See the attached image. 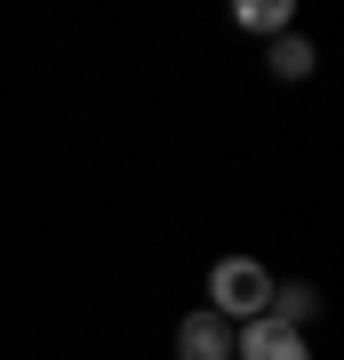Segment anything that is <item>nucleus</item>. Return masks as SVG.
<instances>
[{"label": "nucleus", "instance_id": "1", "mask_svg": "<svg viewBox=\"0 0 344 360\" xmlns=\"http://www.w3.org/2000/svg\"><path fill=\"white\" fill-rule=\"evenodd\" d=\"M265 296H272V272L256 257H224L217 272H208V312H217V321H256Z\"/></svg>", "mask_w": 344, "mask_h": 360}, {"label": "nucleus", "instance_id": "6", "mask_svg": "<svg viewBox=\"0 0 344 360\" xmlns=\"http://www.w3.org/2000/svg\"><path fill=\"white\" fill-rule=\"evenodd\" d=\"M265 304H272V321H281V328H296V321H312V312H320V296H312V288H272Z\"/></svg>", "mask_w": 344, "mask_h": 360}, {"label": "nucleus", "instance_id": "4", "mask_svg": "<svg viewBox=\"0 0 344 360\" xmlns=\"http://www.w3.org/2000/svg\"><path fill=\"white\" fill-rule=\"evenodd\" d=\"M265 65L281 72V80H305V72H312V40H305V32H281V40H272V56H265Z\"/></svg>", "mask_w": 344, "mask_h": 360}, {"label": "nucleus", "instance_id": "3", "mask_svg": "<svg viewBox=\"0 0 344 360\" xmlns=\"http://www.w3.org/2000/svg\"><path fill=\"white\" fill-rule=\"evenodd\" d=\"M177 360H232V321H217V312L177 321Z\"/></svg>", "mask_w": 344, "mask_h": 360}, {"label": "nucleus", "instance_id": "5", "mask_svg": "<svg viewBox=\"0 0 344 360\" xmlns=\"http://www.w3.org/2000/svg\"><path fill=\"white\" fill-rule=\"evenodd\" d=\"M232 25H248V32H288V0H241Z\"/></svg>", "mask_w": 344, "mask_h": 360}, {"label": "nucleus", "instance_id": "2", "mask_svg": "<svg viewBox=\"0 0 344 360\" xmlns=\"http://www.w3.org/2000/svg\"><path fill=\"white\" fill-rule=\"evenodd\" d=\"M232 352H241V360H312V352H305V336L281 328V321H248L241 336H232Z\"/></svg>", "mask_w": 344, "mask_h": 360}]
</instances>
